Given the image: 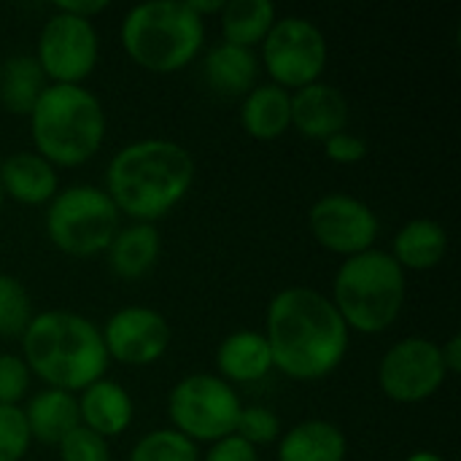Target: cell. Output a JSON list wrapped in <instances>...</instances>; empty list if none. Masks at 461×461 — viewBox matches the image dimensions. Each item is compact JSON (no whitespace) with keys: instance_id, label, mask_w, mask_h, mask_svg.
I'll return each mask as SVG.
<instances>
[{"instance_id":"cell-19","label":"cell","mask_w":461,"mask_h":461,"mask_svg":"<svg viewBox=\"0 0 461 461\" xmlns=\"http://www.w3.org/2000/svg\"><path fill=\"white\" fill-rule=\"evenodd\" d=\"M203 73L213 92L227 97H246L257 86L259 59L254 49H240L221 41L205 51Z\"/></svg>"},{"instance_id":"cell-38","label":"cell","mask_w":461,"mask_h":461,"mask_svg":"<svg viewBox=\"0 0 461 461\" xmlns=\"http://www.w3.org/2000/svg\"><path fill=\"white\" fill-rule=\"evenodd\" d=\"M3 203H5V194H3V189H0V211H3Z\"/></svg>"},{"instance_id":"cell-11","label":"cell","mask_w":461,"mask_h":461,"mask_svg":"<svg viewBox=\"0 0 461 461\" xmlns=\"http://www.w3.org/2000/svg\"><path fill=\"white\" fill-rule=\"evenodd\" d=\"M446 378L440 346L429 338H402L378 365L381 392L400 405H416L435 397Z\"/></svg>"},{"instance_id":"cell-35","label":"cell","mask_w":461,"mask_h":461,"mask_svg":"<svg viewBox=\"0 0 461 461\" xmlns=\"http://www.w3.org/2000/svg\"><path fill=\"white\" fill-rule=\"evenodd\" d=\"M440 357H443V367L448 375H456L461 370V335L448 338L443 346H440Z\"/></svg>"},{"instance_id":"cell-13","label":"cell","mask_w":461,"mask_h":461,"mask_svg":"<svg viewBox=\"0 0 461 461\" xmlns=\"http://www.w3.org/2000/svg\"><path fill=\"white\" fill-rule=\"evenodd\" d=\"M108 359L124 367H149L159 362L170 346L167 319L146 305H127L108 316L100 330Z\"/></svg>"},{"instance_id":"cell-9","label":"cell","mask_w":461,"mask_h":461,"mask_svg":"<svg viewBox=\"0 0 461 461\" xmlns=\"http://www.w3.org/2000/svg\"><path fill=\"white\" fill-rule=\"evenodd\" d=\"M259 46L270 84L286 92L316 84L330 59L324 32L305 16H278Z\"/></svg>"},{"instance_id":"cell-31","label":"cell","mask_w":461,"mask_h":461,"mask_svg":"<svg viewBox=\"0 0 461 461\" xmlns=\"http://www.w3.org/2000/svg\"><path fill=\"white\" fill-rule=\"evenodd\" d=\"M30 370L22 357L0 354V405H19L30 389Z\"/></svg>"},{"instance_id":"cell-21","label":"cell","mask_w":461,"mask_h":461,"mask_svg":"<svg viewBox=\"0 0 461 461\" xmlns=\"http://www.w3.org/2000/svg\"><path fill=\"white\" fill-rule=\"evenodd\" d=\"M240 124L254 140H276L292 127V92L276 84H257L240 105Z\"/></svg>"},{"instance_id":"cell-3","label":"cell","mask_w":461,"mask_h":461,"mask_svg":"<svg viewBox=\"0 0 461 461\" xmlns=\"http://www.w3.org/2000/svg\"><path fill=\"white\" fill-rule=\"evenodd\" d=\"M19 340L30 375H38L49 389L76 394L105 378L111 359L105 354L103 335L81 313H35Z\"/></svg>"},{"instance_id":"cell-20","label":"cell","mask_w":461,"mask_h":461,"mask_svg":"<svg viewBox=\"0 0 461 461\" xmlns=\"http://www.w3.org/2000/svg\"><path fill=\"white\" fill-rule=\"evenodd\" d=\"M343 429L324 419H311L278 438V461H346Z\"/></svg>"},{"instance_id":"cell-16","label":"cell","mask_w":461,"mask_h":461,"mask_svg":"<svg viewBox=\"0 0 461 461\" xmlns=\"http://www.w3.org/2000/svg\"><path fill=\"white\" fill-rule=\"evenodd\" d=\"M0 189L22 205H49L59 192L57 167L35 151H14L0 159Z\"/></svg>"},{"instance_id":"cell-34","label":"cell","mask_w":461,"mask_h":461,"mask_svg":"<svg viewBox=\"0 0 461 461\" xmlns=\"http://www.w3.org/2000/svg\"><path fill=\"white\" fill-rule=\"evenodd\" d=\"M54 8L57 11H65L70 16L86 19V22H95V16L103 14L108 8V3L105 0H73V3H57Z\"/></svg>"},{"instance_id":"cell-14","label":"cell","mask_w":461,"mask_h":461,"mask_svg":"<svg viewBox=\"0 0 461 461\" xmlns=\"http://www.w3.org/2000/svg\"><path fill=\"white\" fill-rule=\"evenodd\" d=\"M346 95L324 81L292 92V127L308 140H327L348 127Z\"/></svg>"},{"instance_id":"cell-1","label":"cell","mask_w":461,"mask_h":461,"mask_svg":"<svg viewBox=\"0 0 461 461\" xmlns=\"http://www.w3.org/2000/svg\"><path fill=\"white\" fill-rule=\"evenodd\" d=\"M262 335L273 354V370L292 381L332 375L343 365L351 340L332 300L311 286L281 289L267 305Z\"/></svg>"},{"instance_id":"cell-28","label":"cell","mask_w":461,"mask_h":461,"mask_svg":"<svg viewBox=\"0 0 461 461\" xmlns=\"http://www.w3.org/2000/svg\"><path fill=\"white\" fill-rule=\"evenodd\" d=\"M235 435L243 438L249 446H270L276 443L284 429H281V419L270 411V408H262V405H243L240 416H238V427H235Z\"/></svg>"},{"instance_id":"cell-8","label":"cell","mask_w":461,"mask_h":461,"mask_svg":"<svg viewBox=\"0 0 461 461\" xmlns=\"http://www.w3.org/2000/svg\"><path fill=\"white\" fill-rule=\"evenodd\" d=\"M243 402L238 392L219 375L194 373L181 378L167 397L173 429L192 443H216L235 435Z\"/></svg>"},{"instance_id":"cell-33","label":"cell","mask_w":461,"mask_h":461,"mask_svg":"<svg viewBox=\"0 0 461 461\" xmlns=\"http://www.w3.org/2000/svg\"><path fill=\"white\" fill-rule=\"evenodd\" d=\"M200 461H259V456H257V448L249 446L243 438L230 435V438L211 443L208 454Z\"/></svg>"},{"instance_id":"cell-7","label":"cell","mask_w":461,"mask_h":461,"mask_svg":"<svg viewBox=\"0 0 461 461\" xmlns=\"http://www.w3.org/2000/svg\"><path fill=\"white\" fill-rule=\"evenodd\" d=\"M119 232V211L100 186L76 184L54 194L46 208L49 240L73 259L105 254Z\"/></svg>"},{"instance_id":"cell-22","label":"cell","mask_w":461,"mask_h":461,"mask_svg":"<svg viewBox=\"0 0 461 461\" xmlns=\"http://www.w3.org/2000/svg\"><path fill=\"white\" fill-rule=\"evenodd\" d=\"M22 413L30 438L46 446H59V440L81 424L76 394L59 389H43L32 394L30 402L22 408Z\"/></svg>"},{"instance_id":"cell-5","label":"cell","mask_w":461,"mask_h":461,"mask_svg":"<svg viewBox=\"0 0 461 461\" xmlns=\"http://www.w3.org/2000/svg\"><path fill=\"white\" fill-rule=\"evenodd\" d=\"M205 43V19L189 3H140L122 19L124 54L149 73H178L197 59Z\"/></svg>"},{"instance_id":"cell-26","label":"cell","mask_w":461,"mask_h":461,"mask_svg":"<svg viewBox=\"0 0 461 461\" xmlns=\"http://www.w3.org/2000/svg\"><path fill=\"white\" fill-rule=\"evenodd\" d=\"M130 461H200V451L197 443L170 427L143 435L132 446Z\"/></svg>"},{"instance_id":"cell-37","label":"cell","mask_w":461,"mask_h":461,"mask_svg":"<svg viewBox=\"0 0 461 461\" xmlns=\"http://www.w3.org/2000/svg\"><path fill=\"white\" fill-rule=\"evenodd\" d=\"M405 461H443L438 454H432V451H416V454H411Z\"/></svg>"},{"instance_id":"cell-27","label":"cell","mask_w":461,"mask_h":461,"mask_svg":"<svg viewBox=\"0 0 461 461\" xmlns=\"http://www.w3.org/2000/svg\"><path fill=\"white\" fill-rule=\"evenodd\" d=\"M32 316L35 313L24 284L8 273H0V338H22Z\"/></svg>"},{"instance_id":"cell-17","label":"cell","mask_w":461,"mask_h":461,"mask_svg":"<svg viewBox=\"0 0 461 461\" xmlns=\"http://www.w3.org/2000/svg\"><path fill=\"white\" fill-rule=\"evenodd\" d=\"M162 254V238L157 224L132 221L130 227H119L111 246L105 249L108 270L122 281H140L154 270Z\"/></svg>"},{"instance_id":"cell-36","label":"cell","mask_w":461,"mask_h":461,"mask_svg":"<svg viewBox=\"0 0 461 461\" xmlns=\"http://www.w3.org/2000/svg\"><path fill=\"white\" fill-rule=\"evenodd\" d=\"M189 8H192L200 19H205L208 14H221L224 0H189Z\"/></svg>"},{"instance_id":"cell-12","label":"cell","mask_w":461,"mask_h":461,"mask_svg":"<svg viewBox=\"0 0 461 461\" xmlns=\"http://www.w3.org/2000/svg\"><path fill=\"white\" fill-rule=\"evenodd\" d=\"M308 227L321 249L348 259L373 249L381 221L367 203L343 192H332L311 205Z\"/></svg>"},{"instance_id":"cell-23","label":"cell","mask_w":461,"mask_h":461,"mask_svg":"<svg viewBox=\"0 0 461 461\" xmlns=\"http://www.w3.org/2000/svg\"><path fill=\"white\" fill-rule=\"evenodd\" d=\"M448 251V232L435 219H413L408 221L394 243L392 257L402 270H432L443 262Z\"/></svg>"},{"instance_id":"cell-25","label":"cell","mask_w":461,"mask_h":461,"mask_svg":"<svg viewBox=\"0 0 461 461\" xmlns=\"http://www.w3.org/2000/svg\"><path fill=\"white\" fill-rule=\"evenodd\" d=\"M219 16L224 43L254 49L267 38L270 27L278 19V11L270 0H230L224 3Z\"/></svg>"},{"instance_id":"cell-30","label":"cell","mask_w":461,"mask_h":461,"mask_svg":"<svg viewBox=\"0 0 461 461\" xmlns=\"http://www.w3.org/2000/svg\"><path fill=\"white\" fill-rule=\"evenodd\" d=\"M57 451L59 461H111L108 440H103L81 424L59 440Z\"/></svg>"},{"instance_id":"cell-18","label":"cell","mask_w":461,"mask_h":461,"mask_svg":"<svg viewBox=\"0 0 461 461\" xmlns=\"http://www.w3.org/2000/svg\"><path fill=\"white\" fill-rule=\"evenodd\" d=\"M219 378L232 384H257L273 373V354L262 332L240 330L227 335L216 348Z\"/></svg>"},{"instance_id":"cell-10","label":"cell","mask_w":461,"mask_h":461,"mask_svg":"<svg viewBox=\"0 0 461 461\" xmlns=\"http://www.w3.org/2000/svg\"><path fill=\"white\" fill-rule=\"evenodd\" d=\"M49 84H84L100 57V38L95 22L51 11L38 32L32 54Z\"/></svg>"},{"instance_id":"cell-29","label":"cell","mask_w":461,"mask_h":461,"mask_svg":"<svg viewBox=\"0 0 461 461\" xmlns=\"http://www.w3.org/2000/svg\"><path fill=\"white\" fill-rule=\"evenodd\" d=\"M30 429L19 405H0V461H22L30 451Z\"/></svg>"},{"instance_id":"cell-24","label":"cell","mask_w":461,"mask_h":461,"mask_svg":"<svg viewBox=\"0 0 461 461\" xmlns=\"http://www.w3.org/2000/svg\"><path fill=\"white\" fill-rule=\"evenodd\" d=\"M49 86L32 54H11L0 62V105L14 116H30Z\"/></svg>"},{"instance_id":"cell-15","label":"cell","mask_w":461,"mask_h":461,"mask_svg":"<svg viewBox=\"0 0 461 461\" xmlns=\"http://www.w3.org/2000/svg\"><path fill=\"white\" fill-rule=\"evenodd\" d=\"M81 427L100 435L103 440L119 438L130 429L135 419V402L119 381L100 378L76 397Z\"/></svg>"},{"instance_id":"cell-2","label":"cell","mask_w":461,"mask_h":461,"mask_svg":"<svg viewBox=\"0 0 461 461\" xmlns=\"http://www.w3.org/2000/svg\"><path fill=\"white\" fill-rule=\"evenodd\" d=\"M194 184L192 154L167 138H143L122 146L105 167V194L119 216L157 224L184 203Z\"/></svg>"},{"instance_id":"cell-32","label":"cell","mask_w":461,"mask_h":461,"mask_svg":"<svg viewBox=\"0 0 461 461\" xmlns=\"http://www.w3.org/2000/svg\"><path fill=\"white\" fill-rule=\"evenodd\" d=\"M324 154H327V159H332L338 165H357L367 157V143L359 135L343 130L324 140Z\"/></svg>"},{"instance_id":"cell-4","label":"cell","mask_w":461,"mask_h":461,"mask_svg":"<svg viewBox=\"0 0 461 461\" xmlns=\"http://www.w3.org/2000/svg\"><path fill=\"white\" fill-rule=\"evenodd\" d=\"M35 154L54 167H81L105 140V111L81 84H49L30 111Z\"/></svg>"},{"instance_id":"cell-6","label":"cell","mask_w":461,"mask_h":461,"mask_svg":"<svg viewBox=\"0 0 461 461\" xmlns=\"http://www.w3.org/2000/svg\"><path fill=\"white\" fill-rule=\"evenodd\" d=\"M405 270L389 251L370 249L343 259L332 281V305L348 332H386L405 305Z\"/></svg>"}]
</instances>
